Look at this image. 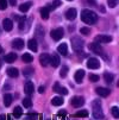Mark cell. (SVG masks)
Here are the masks:
<instances>
[{
    "label": "cell",
    "mask_w": 119,
    "mask_h": 120,
    "mask_svg": "<svg viewBox=\"0 0 119 120\" xmlns=\"http://www.w3.org/2000/svg\"><path fill=\"white\" fill-rule=\"evenodd\" d=\"M22 102H23V106H24V107H26V108H30V107L32 106V101H31V99H30V98H25Z\"/></svg>",
    "instance_id": "32"
},
{
    "label": "cell",
    "mask_w": 119,
    "mask_h": 120,
    "mask_svg": "<svg viewBox=\"0 0 119 120\" xmlns=\"http://www.w3.org/2000/svg\"><path fill=\"white\" fill-rule=\"evenodd\" d=\"M22 60H23V62H24V63H31V62L33 61V57H32V55H31V54L25 52V54L22 56Z\"/></svg>",
    "instance_id": "26"
},
{
    "label": "cell",
    "mask_w": 119,
    "mask_h": 120,
    "mask_svg": "<svg viewBox=\"0 0 119 120\" xmlns=\"http://www.w3.org/2000/svg\"><path fill=\"white\" fill-rule=\"evenodd\" d=\"M49 62H50V56L48 55V54H42L41 56H39V63H41V65L42 67H46V65H49Z\"/></svg>",
    "instance_id": "14"
},
{
    "label": "cell",
    "mask_w": 119,
    "mask_h": 120,
    "mask_svg": "<svg viewBox=\"0 0 119 120\" xmlns=\"http://www.w3.org/2000/svg\"><path fill=\"white\" fill-rule=\"evenodd\" d=\"M1 52H4V49H3L1 45H0V54H1Z\"/></svg>",
    "instance_id": "46"
},
{
    "label": "cell",
    "mask_w": 119,
    "mask_h": 120,
    "mask_svg": "<svg viewBox=\"0 0 119 120\" xmlns=\"http://www.w3.org/2000/svg\"><path fill=\"white\" fill-rule=\"evenodd\" d=\"M31 5H32V4H31L30 1H27V3H23L22 5H19V11L23 12V13H25V12H27V11L30 10Z\"/></svg>",
    "instance_id": "23"
},
{
    "label": "cell",
    "mask_w": 119,
    "mask_h": 120,
    "mask_svg": "<svg viewBox=\"0 0 119 120\" xmlns=\"http://www.w3.org/2000/svg\"><path fill=\"white\" fill-rule=\"evenodd\" d=\"M76 15H77V11L75 8H69L65 12V18L68 20H74L76 18Z\"/></svg>",
    "instance_id": "12"
},
{
    "label": "cell",
    "mask_w": 119,
    "mask_h": 120,
    "mask_svg": "<svg viewBox=\"0 0 119 120\" xmlns=\"http://www.w3.org/2000/svg\"><path fill=\"white\" fill-rule=\"evenodd\" d=\"M27 46H29V49L31 51H33V52H36V51L38 50V43H37L36 39H30L27 42Z\"/></svg>",
    "instance_id": "20"
},
{
    "label": "cell",
    "mask_w": 119,
    "mask_h": 120,
    "mask_svg": "<svg viewBox=\"0 0 119 120\" xmlns=\"http://www.w3.org/2000/svg\"><path fill=\"white\" fill-rule=\"evenodd\" d=\"M111 113H112L113 118H115V119L119 118V108H118L117 106H113V107L111 108Z\"/></svg>",
    "instance_id": "34"
},
{
    "label": "cell",
    "mask_w": 119,
    "mask_h": 120,
    "mask_svg": "<svg viewBox=\"0 0 119 120\" xmlns=\"http://www.w3.org/2000/svg\"><path fill=\"white\" fill-rule=\"evenodd\" d=\"M84 75H86L84 70H82V69L77 70V71L75 73V75H74L75 82H76V83H81V82H82V80H83V77H84Z\"/></svg>",
    "instance_id": "15"
},
{
    "label": "cell",
    "mask_w": 119,
    "mask_h": 120,
    "mask_svg": "<svg viewBox=\"0 0 119 120\" xmlns=\"http://www.w3.org/2000/svg\"><path fill=\"white\" fill-rule=\"evenodd\" d=\"M12 46L14 49H17V50H22L24 48V41L22 38H15L12 42Z\"/></svg>",
    "instance_id": "13"
},
{
    "label": "cell",
    "mask_w": 119,
    "mask_h": 120,
    "mask_svg": "<svg viewBox=\"0 0 119 120\" xmlns=\"http://www.w3.org/2000/svg\"><path fill=\"white\" fill-rule=\"evenodd\" d=\"M60 5H61V0H55L53 4H50V5L48 6V8H49V11H51V10L54 11V10H56Z\"/></svg>",
    "instance_id": "30"
},
{
    "label": "cell",
    "mask_w": 119,
    "mask_h": 120,
    "mask_svg": "<svg viewBox=\"0 0 119 120\" xmlns=\"http://www.w3.org/2000/svg\"><path fill=\"white\" fill-rule=\"evenodd\" d=\"M88 79H89L91 82H98V81H99V76L95 75V74H89Z\"/></svg>",
    "instance_id": "37"
},
{
    "label": "cell",
    "mask_w": 119,
    "mask_h": 120,
    "mask_svg": "<svg viewBox=\"0 0 119 120\" xmlns=\"http://www.w3.org/2000/svg\"><path fill=\"white\" fill-rule=\"evenodd\" d=\"M39 13H41V18L44 19V20H46V19L49 18V13H50V11H49L48 7H42V8L39 10Z\"/></svg>",
    "instance_id": "21"
},
{
    "label": "cell",
    "mask_w": 119,
    "mask_h": 120,
    "mask_svg": "<svg viewBox=\"0 0 119 120\" xmlns=\"http://www.w3.org/2000/svg\"><path fill=\"white\" fill-rule=\"evenodd\" d=\"M87 68L89 69H99L100 68V61L95 57H91L87 61Z\"/></svg>",
    "instance_id": "6"
},
{
    "label": "cell",
    "mask_w": 119,
    "mask_h": 120,
    "mask_svg": "<svg viewBox=\"0 0 119 120\" xmlns=\"http://www.w3.org/2000/svg\"><path fill=\"white\" fill-rule=\"evenodd\" d=\"M72 46H73V49L75 50V51H80V50H82V48H83V41L80 38V37H73L72 38Z\"/></svg>",
    "instance_id": "4"
},
{
    "label": "cell",
    "mask_w": 119,
    "mask_h": 120,
    "mask_svg": "<svg viewBox=\"0 0 119 120\" xmlns=\"http://www.w3.org/2000/svg\"><path fill=\"white\" fill-rule=\"evenodd\" d=\"M12 101H13V98H12L11 94H5V95H4V105H5L6 107L11 106Z\"/></svg>",
    "instance_id": "24"
},
{
    "label": "cell",
    "mask_w": 119,
    "mask_h": 120,
    "mask_svg": "<svg viewBox=\"0 0 119 120\" xmlns=\"http://www.w3.org/2000/svg\"><path fill=\"white\" fill-rule=\"evenodd\" d=\"M95 93H96V94H98L99 96L106 98V96H108V95H110L111 90H110L108 88H104V87H98V88L95 89Z\"/></svg>",
    "instance_id": "11"
},
{
    "label": "cell",
    "mask_w": 119,
    "mask_h": 120,
    "mask_svg": "<svg viewBox=\"0 0 119 120\" xmlns=\"http://www.w3.org/2000/svg\"><path fill=\"white\" fill-rule=\"evenodd\" d=\"M46 120H50V119H46Z\"/></svg>",
    "instance_id": "48"
},
{
    "label": "cell",
    "mask_w": 119,
    "mask_h": 120,
    "mask_svg": "<svg viewBox=\"0 0 119 120\" xmlns=\"http://www.w3.org/2000/svg\"><path fill=\"white\" fill-rule=\"evenodd\" d=\"M3 27H4L5 31H11L13 29V22L11 19H8V18L4 19L3 20Z\"/></svg>",
    "instance_id": "18"
},
{
    "label": "cell",
    "mask_w": 119,
    "mask_h": 120,
    "mask_svg": "<svg viewBox=\"0 0 119 120\" xmlns=\"http://www.w3.org/2000/svg\"><path fill=\"white\" fill-rule=\"evenodd\" d=\"M112 41H113L112 36H107V35H98L95 37V42H98V43H105V44H107V43H111Z\"/></svg>",
    "instance_id": "8"
},
{
    "label": "cell",
    "mask_w": 119,
    "mask_h": 120,
    "mask_svg": "<svg viewBox=\"0 0 119 120\" xmlns=\"http://www.w3.org/2000/svg\"><path fill=\"white\" fill-rule=\"evenodd\" d=\"M23 74H24V76L30 77L31 75H33V68H32V67H26V68H24Z\"/></svg>",
    "instance_id": "28"
},
{
    "label": "cell",
    "mask_w": 119,
    "mask_h": 120,
    "mask_svg": "<svg viewBox=\"0 0 119 120\" xmlns=\"http://www.w3.org/2000/svg\"><path fill=\"white\" fill-rule=\"evenodd\" d=\"M15 3H17V0H8V4H10L11 6H14Z\"/></svg>",
    "instance_id": "43"
},
{
    "label": "cell",
    "mask_w": 119,
    "mask_h": 120,
    "mask_svg": "<svg viewBox=\"0 0 119 120\" xmlns=\"http://www.w3.org/2000/svg\"><path fill=\"white\" fill-rule=\"evenodd\" d=\"M57 93H60V94H63V95H67V94H68V89H67L65 87H61V86H60V88H58Z\"/></svg>",
    "instance_id": "40"
},
{
    "label": "cell",
    "mask_w": 119,
    "mask_h": 120,
    "mask_svg": "<svg viewBox=\"0 0 119 120\" xmlns=\"http://www.w3.org/2000/svg\"><path fill=\"white\" fill-rule=\"evenodd\" d=\"M33 90H35V86H33V83L31 81H26L25 84H24V92L26 95H31L33 93Z\"/></svg>",
    "instance_id": "9"
},
{
    "label": "cell",
    "mask_w": 119,
    "mask_h": 120,
    "mask_svg": "<svg viewBox=\"0 0 119 120\" xmlns=\"http://www.w3.org/2000/svg\"><path fill=\"white\" fill-rule=\"evenodd\" d=\"M57 52L61 54L62 56H67L68 55V46H67L65 43H62V44H60L57 46Z\"/></svg>",
    "instance_id": "19"
},
{
    "label": "cell",
    "mask_w": 119,
    "mask_h": 120,
    "mask_svg": "<svg viewBox=\"0 0 119 120\" xmlns=\"http://www.w3.org/2000/svg\"><path fill=\"white\" fill-rule=\"evenodd\" d=\"M83 104H84V99L82 96H74L70 100V105L74 106V107H76V108L83 106Z\"/></svg>",
    "instance_id": "7"
},
{
    "label": "cell",
    "mask_w": 119,
    "mask_h": 120,
    "mask_svg": "<svg viewBox=\"0 0 119 120\" xmlns=\"http://www.w3.org/2000/svg\"><path fill=\"white\" fill-rule=\"evenodd\" d=\"M57 114H58V115H64V114H65V111H60Z\"/></svg>",
    "instance_id": "45"
},
{
    "label": "cell",
    "mask_w": 119,
    "mask_h": 120,
    "mask_svg": "<svg viewBox=\"0 0 119 120\" xmlns=\"http://www.w3.org/2000/svg\"><path fill=\"white\" fill-rule=\"evenodd\" d=\"M98 14L94 12V11H91V10H83L81 12V20L86 24H89V25H93L98 22Z\"/></svg>",
    "instance_id": "1"
},
{
    "label": "cell",
    "mask_w": 119,
    "mask_h": 120,
    "mask_svg": "<svg viewBox=\"0 0 119 120\" xmlns=\"http://www.w3.org/2000/svg\"><path fill=\"white\" fill-rule=\"evenodd\" d=\"M68 1H72V0H68Z\"/></svg>",
    "instance_id": "47"
},
{
    "label": "cell",
    "mask_w": 119,
    "mask_h": 120,
    "mask_svg": "<svg viewBox=\"0 0 119 120\" xmlns=\"http://www.w3.org/2000/svg\"><path fill=\"white\" fill-rule=\"evenodd\" d=\"M92 107H93V116L98 120L104 119V112L101 108V102L100 100H94L92 102Z\"/></svg>",
    "instance_id": "2"
},
{
    "label": "cell",
    "mask_w": 119,
    "mask_h": 120,
    "mask_svg": "<svg viewBox=\"0 0 119 120\" xmlns=\"http://www.w3.org/2000/svg\"><path fill=\"white\" fill-rule=\"evenodd\" d=\"M63 102H64V100L61 96H55V98L51 99V105L53 106H61V105H63Z\"/></svg>",
    "instance_id": "22"
},
{
    "label": "cell",
    "mask_w": 119,
    "mask_h": 120,
    "mask_svg": "<svg viewBox=\"0 0 119 120\" xmlns=\"http://www.w3.org/2000/svg\"><path fill=\"white\" fill-rule=\"evenodd\" d=\"M22 114H23V109H22V107H19V106L14 107V109H13V115H14V118H20Z\"/></svg>",
    "instance_id": "29"
},
{
    "label": "cell",
    "mask_w": 119,
    "mask_h": 120,
    "mask_svg": "<svg viewBox=\"0 0 119 120\" xmlns=\"http://www.w3.org/2000/svg\"><path fill=\"white\" fill-rule=\"evenodd\" d=\"M107 4L111 8H114L118 5V0H107Z\"/></svg>",
    "instance_id": "38"
},
{
    "label": "cell",
    "mask_w": 119,
    "mask_h": 120,
    "mask_svg": "<svg viewBox=\"0 0 119 120\" xmlns=\"http://www.w3.org/2000/svg\"><path fill=\"white\" fill-rule=\"evenodd\" d=\"M36 33H37V36H39L41 38H43V37H44V30H43L41 26H38V27H37V31H36Z\"/></svg>",
    "instance_id": "39"
},
{
    "label": "cell",
    "mask_w": 119,
    "mask_h": 120,
    "mask_svg": "<svg viewBox=\"0 0 119 120\" xmlns=\"http://www.w3.org/2000/svg\"><path fill=\"white\" fill-rule=\"evenodd\" d=\"M6 73H7V75H8L10 77H12V79L18 77V75H19L18 69H17V68H14V67H10V68H7Z\"/></svg>",
    "instance_id": "16"
},
{
    "label": "cell",
    "mask_w": 119,
    "mask_h": 120,
    "mask_svg": "<svg viewBox=\"0 0 119 120\" xmlns=\"http://www.w3.org/2000/svg\"><path fill=\"white\" fill-rule=\"evenodd\" d=\"M8 6V3H7V0H0V10H6Z\"/></svg>",
    "instance_id": "35"
},
{
    "label": "cell",
    "mask_w": 119,
    "mask_h": 120,
    "mask_svg": "<svg viewBox=\"0 0 119 120\" xmlns=\"http://www.w3.org/2000/svg\"><path fill=\"white\" fill-rule=\"evenodd\" d=\"M0 67H1V64H0Z\"/></svg>",
    "instance_id": "49"
},
{
    "label": "cell",
    "mask_w": 119,
    "mask_h": 120,
    "mask_svg": "<svg viewBox=\"0 0 119 120\" xmlns=\"http://www.w3.org/2000/svg\"><path fill=\"white\" fill-rule=\"evenodd\" d=\"M88 49L91 51H93L94 54H96V55H104V50H103V48L100 46V43H98V42L89 43L88 44Z\"/></svg>",
    "instance_id": "3"
},
{
    "label": "cell",
    "mask_w": 119,
    "mask_h": 120,
    "mask_svg": "<svg viewBox=\"0 0 119 120\" xmlns=\"http://www.w3.org/2000/svg\"><path fill=\"white\" fill-rule=\"evenodd\" d=\"M75 116H76V118H86V116H88V112L84 111V109L79 111V112L75 113Z\"/></svg>",
    "instance_id": "31"
},
{
    "label": "cell",
    "mask_w": 119,
    "mask_h": 120,
    "mask_svg": "<svg viewBox=\"0 0 119 120\" xmlns=\"http://www.w3.org/2000/svg\"><path fill=\"white\" fill-rule=\"evenodd\" d=\"M17 54L15 52H8L7 55H5V57H4V61L6 62V63H13L15 60H17Z\"/></svg>",
    "instance_id": "17"
},
{
    "label": "cell",
    "mask_w": 119,
    "mask_h": 120,
    "mask_svg": "<svg viewBox=\"0 0 119 120\" xmlns=\"http://www.w3.org/2000/svg\"><path fill=\"white\" fill-rule=\"evenodd\" d=\"M44 92H45V87H44V86H41V87L38 88V93L39 94H43Z\"/></svg>",
    "instance_id": "41"
},
{
    "label": "cell",
    "mask_w": 119,
    "mask_h": 120,
    "mask_svg": "<svg viewBox=\"0 0 119 120\" xmlns=\"http://www.w3.org/2000/svg\"><path fill=\"white\" fill-rule=\"evenodd\" d=\"M0 120H7V116L4 115V114H1V115H0Z\"/></svg>",
    "instance_id": "44"
},
{
    "label": "cell",
    "mask_w": 119,
    "mask_h": 120,
    "mask_svg": "<svg viewBox=\"0 0 119 120\" xmlns=\"http://www.w3.org/2000/svg\"><path fill=\"white\" fill-rule=\"evenodd\" d=\"M80 32L82 33V35H84V36H88L89 33H91V29L89 27H81Z\"/></svg>",
    "instance_id": "36"
},
{
    "label": "cell",
    "mask_w": 119,
    "mask_h": 120,
    "mask_svg": "<svg viewBox=\"0 0 119 120\" xmlns=\"http://www.w3.org/2000/svg\"><path fill=\"white\" fill-rule=\"evenodd\" d=\"M50 36H51V38L54 41H60L63 36H64V31L62 27H57L55 30H51V32H50Z\"/></svg>",
    "instance_id": "5"
},
{
    "label": "cell",
    "mask_w": 119,
    "mask_h": 120,
    "mask_svg": "<svg viewBox=\"0 0 119 120\" xmlns=\"http://www.w3.org/2000/svg\"><path fill=\"white\" fill-rule=\"evenodd\" d=\"M58 88H60V83L57 82V83H55V86H54V92H57Z\"/></svg>",
    "instance_id": "42"
},
{
    "label": "cell",
    "mask_w": 119,
    "mask_h": 120,
    "mask_svg": "<svg viewBox=\"0 0 119 120\" xmlns=\"http://www.w3.org/2000/svg\"><path fill=\"white\" fill-rule=\"evenodd\" d=\"M13 17H14V19L19 20V30H24V26H25V22H26L25 17H20V18H19L18 15H14V14H13Z\"/></svg>",
    "instance_id": "25"
},
{
    "label": "cell",
    "mask_w": 119,
    "mask_h": 120,
    "mask_svg": "<svg viewBox=\"0 0 119 120\" xmlns=\"http://www.w3.org/2000/svg\"><path fill=\"white\" fill-rule=\"evenodd\" d=\"M104 79H105V82H106V83L111 84V83L113 82V80H114V75L111 74V73H105V74H104Z\"/></svg>",
    "instance_id": "27"
},
{
    "label": "cell",
    "mask_w": 119,
    "mask_h": 120,
    "mask_svg": "<svg viewBox=\"0 0 119 120\" xmlns=\"http://www.w3.org/2000/svg\"><path fill=\"white\" fill-rule=\"evenodd\" d=\"M60 63H61V60H60V57H58L57 54H53L51 56H50V62H49V64H51L53 68H57V67L60 65Z\"/></svg>",
    "instance_id": "10"
},
{
    "label": "cell",
    "mask_w": 119,
    "mask_h": 120,
    "mask_svg": "<svg viewBox=\"0 0 119 120\" xmlns=\"http://www.w3.org/2000/svg\"><path fill=\"white\" fill-rule=\"evenodd\" d=\"M68 67L67 65H63L62 68H61V71H60V76L62 77V79H64L65 76H67V74H68Z\"/></svg>",
    "instance_id": "33"
}]
</instances>
